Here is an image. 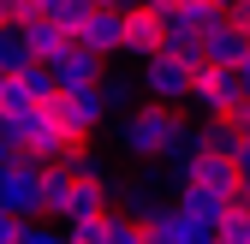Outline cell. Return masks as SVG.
I'll return each mask as SVG.
<instances>
[{"label": "cell", "instance_id": "obj_33", "mask_svg": "<svg viewBox=\"0 0 250 244\" xmlns=\"http://www.w3.org/2000/svg\"><path fill=\"white\" fill-rule=\"evenodd\" d=\"M238 208H244V215H250V185H244V191H238Z\"/></svg>", "mask_w": 250, "mask_h": 244}, {"label": "cell", "instance_id": "obj_18", "mask_svg": "<svg viewBox=\"0 0 250 244\" xmlns=\"http://www.w3.org/2000/svg\"><path fill=\"white\" fill-rule=\"evenodd\" d=\"M72 191H78V179H72L66 167H48V179H42V215L60 221V215H66V203H72Z\"/></svg>", "mask_w": 250, "mask_h": 244}, {"label": "cell", "instance_id": "obj_12", "mask_svg": "<svg viewBox=\"0 0 250 244\" xmlns=\"http://www.w3.org/2000/svg\"><path fill=\"white\" fill-rule=\"evenodd\" d=\"M18 30H24V42H30V60H36V66H54V60L72 48V36H66V30H60V24L48 18V0H42V12L30 18V24H18Z\"/></svg>", "mask_w": 250, "mask_h": 244}, {"label": "cell", "instance_id": "obj_3", "mask_svg": "<svg viewBox=\"0 0 250 244\" xmlns=\"http://www.w3.org/2000/svg\"><path fill=\"white\" fill-rule=\"evenodd\" d=\"M244 78L238 72H214V66H197V83H191V107L203 113V125L208 119H232L244 107Z\"/></svg>", "mask_w": 250, "mask_h": 244}, {"label": "cell", "instance_id": "obj_8", "mask_svg": "<svg viewBox=\"0 0 250 244\" xmlns=\"http://www.w3.org/2000/svg\"><path fill=\"white\" fill-rule=\"evenodd\" d=\"M250 60V30H238L232 24V6H227V18L203 36V66H214V72H238Z\"/></svg>", "mask_w": 250, "mask_h": 244}, {"label": "cell", "instance_id": "obj_6", "mask_svg": "<svg viewBox=\"0 0 250 244\" xmlns=\"http://www.w3.org/2000/svg\"><path fill=\"white\" fill-rule=\"evenodd\" d=\"M137 83H143L149 107H179V102H191V83H197V66H185V60H173V54H155L149 66L137 72Z\"/></svg>", "mask_w": 250, "mask_h": 244}, {"label": "cell", "instance_id": "obj_16", "mask_svg": "<svg viewBox=\"0 0 250 244\" xmlns=\"http://www.w3.org/2000/svg\"><path fill=\"white\" fill-rule=\"evenodd\" d=\"M60 167H66L78 185H107V179H113V167H107V155H102L96 143H78V149H72V155L60 161Z\"/></svg>", "mask_w": 250, "mask_h": 244}, {"label": "cell", "instance_id": "obj_32", "mask_svg": "<svg viewBox=\"0 0 250 244\" xmlns=\"http://www.w3.org/2000/svg\"><path fill=\"white\" fill-rule=\"evenodd\" d=\"M238 78H244V96H250V60H244V66H238Z\"/></svg>", "mask_w": 250, "mask_h": 244}, {"label": "cell", "instance_id": "obj_30", "mask_svg": "<svg viewBox=\"0 0 250 244\" xmlns=\"http://www.w3.org/2000/svg\"><path fill=\"white\" fill-rule=\"evenodd\" d=\"M232 24H238V30H250V0H238V6H232Z\"/></svg>", "mask_w": 250, "mask_h": 244}, {"label": "cell", "instance_id": "obj_11", "mask_svg": "<svg viewBox=\"0 0 250 244\" xmlns=\"http://www.w3.org/2000/svg\"><path fill=\"white\" fill-rule=\"evenodd\" d=\"M185 185H197V191H208V197H227V203H238L244 179H238V167H232L227 155H197V167L185 173Z\"/></svg>", "mask_w": 250, "mask_h": 244}, {"label": "cell", "instance_id": "obj_31", "mask_svg": "<svg viewBox=\"0 0 250 244\" xmlns=\"http://www.w3.org/2000/svg\"><path fill=\"white\" fill-rule=\"evenodd\" d=\"M0 30H12V0H0Z\"/></svg>", "mask_w": 250, "mask_h": 244}, {"label": "cell", "instance_id": "obj_9", "mask_svg": "<svg viewBox=\"0 0 250 244\" xmlns=\"http://www.w3.org/2000/svg\"><path fill=\"white\" fill-rule=\"evenodd\" d=\"M107 208L125 215V221H149L161 203H155V191H149L143 173H113V179H107Z\"/></svg>", "mask_w": 250, "mask_h": 244}, {"label": "cell", "instance_id": "obj_17", "mask_svg": "<svg viewBox=\"0 0 250 244\" xmlns=\"http://www.w3.org/2000/svg\"><path fill=\"white\" fill-rule=\"evenodd\" d=\"M143 244H191L185 221L173 215V203H161V208H155V215L143 221Z\"/></svg>", "mask_w": 250, "mask_h": 244}, {"label": "cell", "instance_id": "obj_26", "mask_svg": "<svg viewBox=\"0 0 250 244\" xmlns=\"http://www.w3.org/2000/svg\"><path fill=\"white\" fill-rule=\"evenodd\" d=\"M221 244H250V215L244 208H232V221L221 226Z\"/></svg>", "mask_w": 250, "mask_h": 244}, {"label": "cell", "instance_id": "obj_24", "mask_svg": "<svg viewBox=\"0 0 250 244\" xmlns=\"http://www.w3.org/2000/svg\"><path fill=\"white\" fill-rule=\"evenodd\" d=\"M18 89H24L30 102H54V96H60V83H54V72H48V66H30V72H18Z\"/></svg>", "mask_w": 250, "mask_h": 244}, {"label": "cell", "instance_id": "obj_15", "mask_svg": "<svg viewBox=\"0 0 250 244\" xmlns=\"http://www.w3.org/2000/svg\"><path fill=\"white\" fill-rule=\"evenodd\" d=\"M113 208H107V185H78L72 191V203H66V215H60V226H96V221H107Z\"/></svg>", "mask_w": 250, "mask_h": 244}, {"label": "cell", "instance_id": "obj_28", "mask_svg": "<svg viewBox=\"0 0 250 244\" xmlns=\"http://www.w3.org/2000/svg\"><path fill=\"white\" fill-rule=\"evenodd\" d=\"M12 161H18V143H12L6 125H0V167H12Z\"/></svg>", "mask_w": 250, "mask_h": 244}, {"label": "cell", "instance_id": "obj_1", "mask_svg": "<svg viewBox=\"0 0 250 244\" xmlns=\"http://www.w3.org/2000/svg\"><path fill=\"white\" fill-rule=\"evenodd\" d=\"M155 24H161V54L185 60V66H203V36L227 18L221 0H155Z\"/></svg>", "mask_w": 250, "mask_h": 244}, {"label": "cell", "instance_id": "obj_23", "mask_svg": "<svg viewBox=\"0 0 250 244\" xmlns=\"http://www.w3.org/2000/svg\"><path fill=\"white\" fill-rule=\"evenodd\" d=\"M96 89H102V102H107V107H119V113H125V102H131L143 83H137V78H125V72H102V83H96Z\"/></svg>", "mask_w": 250, "mask_h": 244}, {"label": "cell", "instance_id": "obj_27", "mask_svg": "<svg viewBox=\"0 0 250 244\" xmlns=\"http://www.w3.org/2000/svg\"><path fill=\"white\" fill-rule=\"evenodd\" d=\"M24 226H30V221H18V215L0 208V244H24Z\"/></svg>", "mask_w": 250, "mask_h": 244}, {"label": "cell", "instance_id": "obj_13", "mask_svg": "<svg viewBox=\"0 0 250 244\" xmlns=\"http://www.w3.org/2000/svg\"><path fill=\"white\" fill-rule=\"evenodd\" d=\"M48 72H54V83H60V89H96V83H102V60L89 54V48H78V42H72V48L60 54Z\"/></svg>", "mask_w": 250, "mask_h": 244}, {"label": "cell", "instance_id": "obj_19", "mask_svg": "<svg viewBox=\"0 0 250 244\" xmlns=\"http://www.w3.org/2000/svg\"><path fill=\"white\" fill-rule=\"evenodd\" d=\"M48 18H54V24L78 42L83 30H89V18H96V6H89V0H48Z\"/></svg>", "mask_w": 250, "mask_h": 244}, {"label": "cell", "instance_id": "obj_10", "mask_svg": "<svg viewBox=\"0 0 250 244\" xmlns=\"http://www.w3.org/2000/svg\"><path fill=\"white\" fill-rule=\"evenodd\" d=\"M125 18H131V6H96V18H89V30L78 36V48H89L96 60L125 54Z\"/></svg>", "mask_w": 250, "mask_h": 244}, {"label": "cell", "instance_id": "obj_25", "mask_svg": "<svg viewBox=\"0 0 250 244\" xmlns=\"http://www.w3.org/2000/svg\"><path fill=\"white\" fill-rule=\"evenodd\" d=\"M24 244H72V238H66V226H54V221H30Z\"/></svg>", "mask_w": 250, "mask_h": 244}, {"label": "cell", "instance_id": "obj_20", "mask_svg": "<svg viewBox=\"0 0 250 244\" xmlns=\"http://www.w3.org/2000/svg\"><path fill=\"white\" fill-rule=\"evenodd\" d=\"M36 60H30V42H24V30L12 24V30H0V72L6 78H18V72H30Z\"/></svg>", "mask_w": 250, "mask_h": 244}, {"label": "cell", "instance_id": "obj_5", "mask_svg": "<svg viewBox=\"0 0 250 244\" xmlns=\"http://www.w3.org/2000/svg\"><path fill=\"white\" fill-rule=\"evenodd\" d=\"M42 179H48V167L24 161V155L12 167H0V208L18 221H42Z\"/></svg>", "mask_w": 250, "mask_h": 244}, {"label": "cell", "instance_id": "obj_14", "mask_svg": "<svg viewBox=\"0 0 250 244\" xmlns=\"http://www.w3.org/2000/svg\"><path fill=\"white\" fill-rule=\"evenodd\" d=\"M125 54L143 60V66L161 54V24H155V12H149V6H131V18H125Z\"/></svg>", "mask_w": 250, "mask_h": 244}, {"label": "cell", "instance_id": "obj_4", "mask_svg": "<svg viewBox=\"0 0 250 244\" xmlns=\"http://www.w3.org/2000/svg\"><path fill=\"white\" fill-rule=\"evenodd\" d=\"M54 119H60V131L72 143H89L96 131H107V102H102V89H60Z\"/></svg>", "mask_w": 250, "mask_h": 244}, {"label": "cell", "instance_id": "obj_22", "mask_svg": "<svg viewBox=\"0 0 250 244\" xmlns=\"http://www.w3.org/2000/svg\"><path fill=\"white\" fill-rule=\"evenodd\" d=\"M96 244H143V221H125V215H107L96 226Z\"/></svg>", "mask_w": 250, "mask_h": 244}, {"label": "cell", "instance_id": "obj_7", "mask_svg": "<svg viewBox=\"0 0 250 244\" xmlns=\"http://www.w3.org/2000/svg\"><path fill=\"white\" fill-rule=\"evenodd\" d=\"M232 208H238V203L208 197V191H197V185H179V191H173V215H179L185 226H203V232H221V226L232 221Z\"/></svg>", "mask_w": 250, "mask_h": 244}, {"label": "cell", "instance_id": "obj_29", "mask_svg": "<svg viewBox=\"0 0 250 244\" xmlns=\"http://www.w3.org/2000/svg\"><path fill=\"white\" fill-rule=\"evenodd\" d=\"M232 125H238V137H250V102H244V107L232 113Z\"/></svg>", "mask_w": 250, "mask_h": 244}, {"label": "cell", "instance_id": "obj_2", "mask_svg": "<svg viewBox=\"0 0 250 244\" xmlns=\"http://www.w3.org/2000/svg\"><path fill=\"white\" fill-rule=\"evenodd\" d=\"M107 137L119 143V155H131V161H167V149L185 137V119L173 107H125L119 113V125H107Z\"/></svg>", "mask_w": 250, "mask_h": 244}, {"label": "cell", "instance_id": "obj_21", "mask_svg": "<svg viewBox=\"0 0 250 244\" xmlns=\"http://www.w3.org/2000/svg\"><path fill=\"white\" fill-rule=\"evenodd\" d=\"M238 143H244V137H238L232 119H208V125H203V155H227V161H232Z\"/></svg>", "mask_w": 250, "mask_h": 244}]
</instances>
